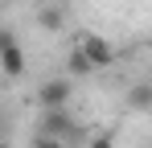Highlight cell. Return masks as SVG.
<instances>
[{"instance_id":"cell-1","label":"cell","mask_w":152,"mask_h":148,"mask_svg":"<svg viewBox=\"0 0 152 148\" xmlns=\"http://www.w3.org/2000/svg\"><path fill=\"white\" fill-rule=\"evenodd\" d=\"M78 49L86 53V62H91L95 70H107V66L115 62V45H111L103 33H82V37H78Z\"/></svg>"},{"instance_id":"cell-2","label":"cell","mask_w":152,"mask_h":148,"mask_svg":"<svg viewBox=\"0 0 152 148\" xmlns=\"http://www.w3.org/2000/svg\"><path fill=\"white\" fill-rule=\"evenodd\" d=\"M74 95V82L70 78H45L41 86H37V103L45 107V111H58V107H66Z\"/></svg>"},{"instance_id":"cell-3","label":"cell","mask_w":152,"mask_h":148,"mask_svg":"<svg viewBox=\"0 0 152 148\" xmlns=\"http://www.w3.org/2000/svg\"><path fill=\"white\" fill-rule=\"evenodd\" d=\"M0 70H4V78H21L29 70V58H25V49H21V41L8 45V49H0Z\"/></svg>"},{"instance_id":"cell-4","label":"cell","mask_w":152,"mask_h":148,"mask_svg":"<svg viewBox=\"0 0 152 148\" xmlns=\"http://www.w3.org/2000/svg\"><path fill=\"white\" fill-rule=\"evenodd\" d=\"M124 107H127V111H136V115H140V111H148V107H152V86H148V82H136V86L127 91Z\"/></svg>"},{"instance_id":"cell-5","label":"cell","mask_w":152,"mask_h":148,"mask_svg":"<svg viewBox=\"0 0 152 148\" xmlns=\"http://www.w3.org/2000/svg\"><path fill=\"white\" fill-rule=\"evenodd\" d=\"M37 25H41L45 33H62V29H66V17H62L58 4H45V8L37 12Z\"/></svg>"},{"instance_id":"cell-6","label":"cell","mask_w":152,"mask_h":148,"mask_svg":"<svg viewBox=\"0 0 152 148\" xmlns=\"http://www.w3.org/2000/svg\"><path fill=\"white\" fill-rule=\"evenodd\" d=\"M70 132V119H66V107H58V111H45V136H66Z\"/></svg>"},{"instance_id":"cell-7","label":"cell","mask_w":152,"mask_h":148,"mask_svg":"<svg viewBox=\"0 0 152 148\" xmlns=\"http://www.w3.org/2000/svg\"><path fill=\"white\" fill-rule=\"evenodd\" d=\"M66 70L74 74V78H86V74H95V66H91V62H86V53H82V49H70V58H66Z\"/></svg>"},{"instance_id":"cell-8","label":"cell","mask_w":152,"mask_h":148,"mask_svg":"<svg viewBox=\"0 0 152 148\" xmlns=\"http://www.w3.org/2000/svg\"><path fill=\"white\" fill-rule=\"evenodd\" d=\"M86 148H115V136H111V132H99V136H95Z\"/></svg>"},{"instance_id":"cell-9","label":"cell","mask_w":152,"mask_h":148,"mask_svg":"<svg viewBox=\"0 0 152 148\" xmlns=\"http://www.w3.org/2000/svg\"><path fill=\"white\" fill-rule=\"evenodd\" d=\"M33 148H66V144H62L58 136H45V132H41V136L33 140Z\"/></svg>"},{"instance_id":"cell-10","label":"cell","mask_w":152,"mask_h":148,"mask_svg":"<svg viewBox=\"0 0 152 148\" xmlns=\"http://www.w3.org/2000/svg\"><path fill=\"white\" fill-rule=\"evenodd\" d=\"M8 45H17V33L12 29H0V49H8Z\"/></svg>"},{"instance_id":"cell-11","label":"cell","mask_w":152,"mask_h":148,"mask_svg":"<svg viewBox=\"0 0 152 148\" xmlns=\"http://www.w3.org/2000/svg\"><path fill=\"white\" fill-rule=\"evenodd\" d=\"M0 148H8V144H4V140H0Z\"/></svg>"}]
</instances>
